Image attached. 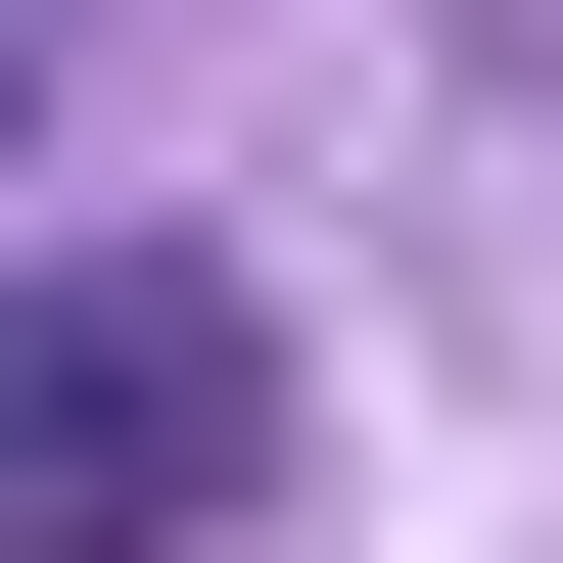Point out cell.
Wrapping results in <instances>:
<instances>
[{
  "label": "cell",
  "instance_id": "1",
  "mask_svg": "<svg viewBox=\"0 0 563 563\" xmlns=\"http://www.w3.org/2000/svg\"><path fill=\"white\" fill-rule=\"evenodd\" d=\"M282 517V329L188 235H95V282H0V563H235Z\"/></svg>",
  "mask_w": 563,
  "mask_h": 563
}]
</instances>
